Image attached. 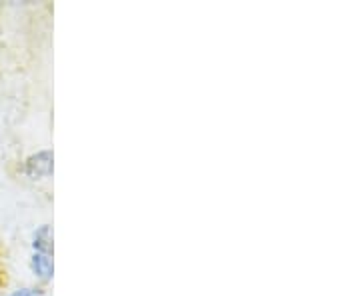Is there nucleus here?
Masks as SVG:
<instances>
[{"label": "nucleus", "mask_w": 361, "mask_h": 296, "mask_svg": "<svg viewBox=\"0 0 361 296\" xmlns=\"http://www.w3.org/2000/svg\"><path fill=\"white\" fill-rule=\"evenodd\" d=\"M54 170V156L52 150H40L30 155L25 160V174L32 181H39V179H49Z\"/></svg>", "instance_id": "f257e3e1"}, {"label": "nucleus", "mask_w": 361, "mask_h": 296, "mask_svg": "<svg viewBox=\"0 0 361 296\" xmlns=\"http://www.w3.org/2000/svg\"><path fill=\"white\" fill-rule=\"evenodd\" d=\"M32 248H35V252H39V255H47V257H51L52 229L49 226V224H42L39 231L35 232V236H32Z\"/></svg>", "instance_id": "f03ea898"}, {"label": "nucleus", "mask_w": 361, "mask_h": 296, "mask_svg": "<svg viewBox=\"0 0 361 296\" xmlns=\"http://www.w3.org/2000/svg\"><path fill=\"white\" fill-rule=\"evenodd\" d=\"M30 269L35 272V276H39L40 281H51L52 272H54V264H52L51 257L35 252L32 258H30Z\"/></svg>", "instance_id": "7ed1b4c3"}, {"label": "nucleus", "mask_w": 361, "mask_h": 296, "mask_svg": "<svg viewBox=\"0 0 361 296\" xmlns=\"http://www.w3.org/2000/svg\"><path fill=\"white\" fill-rule=\"evenodd\" d=\"M11 296H42V290H39V288H20V290H14Z\"/></svg>", "instance_id": "20e7f679"}, {"label": "nucleus", "mask_w": 361, "mask_h": 296, "mask_svg": "<svg viewBox=\"0 0 361 296\" xmlns=\"http://www.w3.org/2000/svg\"><path fill=\"white\" fill-rule=\"evenodd\" d=\"M0 283H2V272H0Z\"/></svg>", "instance_id": "39448f33"}]
</instances>
